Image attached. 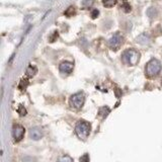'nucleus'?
I'll use <instances>...</instances> for the list:
<instances>
[{
    "mask_svg": "<svg viewBox=\"0 0 162 162\" xmlns=\"http://www.w3.org/2000/svg\"><path fill=\"white\" fill-rule=\"evenodd\" d=\"M122 60L125 64L134 66L139 62L140 60V53L134 49H129L125 51L122 55Z\"/></svg>",
    "mask_w": 162,
    "mask_h": 162,
    "instance_id": "obj_1",
    "label": "nucleus"
},
{
    "mask_svg": "<svg viewBox=\"0 0 162 162\" xmlns=\"http://www.w3.org/2000/svg\"><path fill=\"white\" fill-rule=\"evenodd\" d=\"M147 14H148L149 17H154V16H156V14H157V10L153 7L149 8L148 11H147Z\"/></svg>",
    "mask_w": 162,
    "mask_h": 162,
    "instance_id": "obj_14",
    "label": "nucleus"
},
{
    "mask_svg": "<svg viewBox=\"0 0 162 162\" xmlns=\"http://www.w3.org/2000/svg\"><path fill=\"white\" fill-rule=\"evenodd\" d=\"M37 72H38V69H37L36 66L30 65V66L27 67V76L30 77V78H32V77H34V76L36 75Z\"/></svg>",
    "mask_w": 162,
    "mask_h": 162,
    "instance_id": "obj_9",
    "label": "nucleus"
},
{
    "mask_svg": "<svg viewBox=\"0 0 162 162\" xmlns=\"http://www.w3.org/2000/svg\"><path fill=\"white\" fill-rule=\"evenodd\" d=\"M161 63L156 59H152L151 61H149L146 68H145V73H146V76L149 78L156 77L157 75H159V73L161 72Z\"/></svg>",
    "mask_w": 162,
    "mask_h": 162,
    "instance_id": "obj_2",
    "label": "nucleus"
},
{
    "mask_svg": "<svg viewBox=\"0 0 162 162\" xmlns=\"http://www.w3.org/2000/svg\"><path fill=\"white\" fill-rule=\"evenodd\" d=\"M57 39H58V32H54V34L51 37H50L49 41L51 42V43H53V42H55Z\"/></svg>",
    "mask_w": 162,
    "mask_h": 162,
    "instance_id": "obj_17",
    "label": "nucleus"
},
{
    "mask_svg": "<svg viewBox=\"0 0 162 162\" xmlns=\"http://www.w3.org/2000/svg\"><path fill=\"white\" fill-rule=\"evenodd\" d=\"M24 128L20 125H15L12 129V135H13V139L16 142H19L20 140H22L24 136Z\"/></svg>",
    "mask_w": 162,
    "mask_h": 162,
    "instance_id": "obj_6",
    "label": "nucleus"
},
{
    "mask_svg": "<svg viewBox=\"0 0 162 162\" xmlns=\"http://www.w3.org/2000/svg\"><path fill=\"white\" fill-rule=\"evenodd\" d=\"M18 113H19L20 115H24L27 114L26 109H23V107H22V106H19V109H18Z\"/></svg>",
    "mask_w": 162,
    "mask_h": 162,
    "instance_id": "obj_20",
    "label": "nucleus"
},
{
    "mask_svg": "<svg viewBox=\"0 0 162 162\" xmlns=\"http://www.w3.org/2000/svg\"><path fill=\"white\" fill-rule=\"evenodd\" d=\"M84 101H85V96L82 92L76 93L70 97V106L75 110H80L83 106V105H84Z\"/></svg>",
    "mask_w": 162,
    "mask_h": 162,
    "instance_id": "obj_4",
    "label": "nucleus"
},
{
    "mask_svg": "<svg viewBox=\"0 0 162 162\" xmlns=\"http://www.w3.org/2000/svg\"><path fill=\"white\" fill-rule=\"evenodd\" d=\"M122 44H123V37L120 35L119 32L115 34L109 41L110 48L111 50H114V51H117V50H119L120 47L122 46Z\"/></svg>",
    "mask_w": 162,
    "mask_h": 162,
    "instance_id": "obj_5",
    "label": "nucleus"
},
{
    "mask_svg": "<svg viewBox=\"0 0 162 162\" xmlns=\"http://www.w3.org/2000/svg\"><path fill=\"white\" fill-rule=\"evenodd\" d=\"M92 3H93V0H84L82 4H83V5H84V6L88 7V6H90Z\"/></svg>",
    "mask_w": 162,
    "mask_h": 162,
    "instance_id": "obj_18",
    "label": "nucleus"
},
{
    "mask_svg": "<svg viewBox=\"0 0 162 162\" xmlns=\"http://www.w3.org/2000/svg\"><path fill=\"white\" fill-rule=\"evenodd\" d=\"M137 42H139L140 44H147L148 42H149V38H148V36L146 35H141L138 39H137Z\"/></svg>",
    "mask_w": 162,
    "mask_h": 162,
    "instance_id": "obj_11",
    "label": "nucleus"
},
{
    "mask_svg": "<svg viewBox=\"0 0 162 162\" xmlns=\"http://www.w3.org/2000/svg\"><path fill=\"white\" fill-rule=\"evenodd\" d=\"M27 85H28V80L27 79V78H23V79H22V81H20V83H19V88L20 89H26Z\"/></svg>",
    "mask_w": 162,
    "mask_h": 162,
    "instance_id": "obj_13",
    "label": "nucleus"
},
{
    "mask_svg": "<svg viewBox=\"0 0 162 162\" xmlns=\"http://www.w3.org/2000/svg\"><path fill=\"white\" fill-rule=\"evenodd\" d=\"M30 137L35 141H38L40 140L42 137H43V132H42V130L40 128L38 127H35L30 130Z\"/></svg>",
    "mask_w": 162,
    "mask_h": 162,
    "instance_id": "obj_8",
    "label": "nucleus"
},
{
    "mask_svg": "<svg viewBox=\"0 0 162 162\" xmlns=\"http://www.w3.org/2000/svg\"><path fill=\"white\" fill-rule=\"evenodd\" d=\"M98 14H99L98 10H97V9H94V10H92V12H91V17H92L93 19L96 18L97 16H98Z\"/></svg>",
    "mask_w": 162,
    "mask_h": 162,
    "instance_id": "obj_19",
    "label": "nucleus"
},
{
    "mask_svg": "<svg viewBox=\"0 0 162 162\" xmlns=\"http://www.w3.org/2000/svg\"><path fill=\"white\" fill-rule=\"evenodd\" d=\"M75 132L77 136L79 137L80 139L85 140L87 139V137L90 134V125L89 123L84 122V121H80L78 122L76 127H75Z\"/></svg>",
    "mask_w": 162,
    "mask_h": 162,
    "instance_id": "obj_3",
    "label": "nucleus"
},
{
    "mask_svg": "<svg viewBox=\"0 0 162 162\" xmlns=\"http://www.w3.org/2000/svg\"><path fill=\"white\" fill-rule=\"evenodd\" d=\"M103 5H105L106 7H113L115 6V4H117V0H103L102 1Z\"/></svg>",
    "mask_w": 162,
    "mask_h": 162,
    "instance_id": "obj_10",
    "label": "nucleus"
},
{
    "mask_svg": "<svg viewBox=\"0 0 162 162\" xmlns=\"http://www.w3.org/2000/svg\"><path fill=\"white\" fill-rule=\"evenodd\" d=\"M73 68H74V65L71 62H63V63H61L59 66L60 72L63 74H70L73 71Z\"/></svg>",
    "mask_w": 162,
    "mask_h": 162,
    "instance_id": "obj_7",
    "label": "nucleus"
},
{
    "mask_svg": "<svg viewBox=\"0 0 162 162\" xmlns=\"http://www.w3.org/2000/svg\"><path fill=\"white\" fill-rule=\"evenodd\" d=\"M57 162H73V159L70 156H62L58 159Z\"/></svg>",
    "mask_w": 162,
    "mask_h": 162,
    "instance_id": "obj_15",
    "label": "nucleus"
},
{
    "mask_svg": "<svg viewBox=\"0 0 162 162\" xmlns=\"http://www.w3.org/2000/svg\"><path fill=\"white\" fill-rule=\"evenodd\" d=\"M122 8H123V10L125 11V12H130L131 11V6H130V4H128V3H126L125 2L123 5H122Z\"/></svg>",
    "mask_w": 162,
    "mask_h": 162,
    "instance_id": "obj_16",
    "label": "nucleus"
},
{
    "mask_svg": "<svg viewBox=\"0 0 162 162\" xmlns=\"http://www.w3.org/2000/svg\"><path fill=\"white\" fill-rule=\"evenodd\" d=\"M80 162H88V155H84L80 158Z\"/></svg>",
    "mask_w": 162,
    "mask_h": 162,
    "instance_id": "obj_21",
    "label": "nucleus"
},
{
    "mask_svg": "<svg viewBox=\"0 0 162 162\" xmlns=\"http://www.w3.org/2000/svg\"><path fill=\"white\" fill-rule=\"evenodd\" d=\"M75 12H76L75 11V7L70 6L68 9L64 12V13H65V15H67V16H69V17H70V16H73L74 14H75Z\"/></svg>",
    "mask_w": 162,
    "mask_h": 162,
    "instance_id": "obj_12",
    "label": "nucleus"
}]
</instances>
